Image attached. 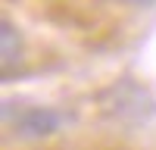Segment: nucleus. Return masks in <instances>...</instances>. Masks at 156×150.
Returning a JSON list of instances; mask_svg holds the SVG:
<instances>
[{
    "label": "nucleus",
    "mask_w": 156,
    "mask_h": 150,
    "mask_svg": "<svg viewBox=\"0 0 156 150\" xmlns=\"http://www.w3.org/2000/svg\"><path fill=\"white\" fill-rule=\"evenodd\" d=\"M100 109L119 125H147L156 116V97L134 78H119L100 94Z\"/></svg>",
    "instance_id": "f257e3e1"
},
{
    "label": "nucleus",
    "mask_w": 156,
    "mask_h": 150,
    "mask_svg": "<svg viewBox=\"0 0 156 150\" xmlns=\"http://www.w3.org/2000/svg\"><path fill=\"white\" fill-rule=\"evenodd\" d=\"M3 122L6 128L22 138V141H41L59 131L62 125V112L44 103H16V100H6L3 103Z\"/></svg>",
    "instance_id": "f03ea898"
},
{
    "label": "nucleus",
    "mask_w": 156,
    "mask_h": 150,
    "mask_svg": "<svg viewBox=\"0 0 156 150\" xmlns=\"http://www.w3.org/2000/svg\"><path fill=\"white\" fill-rule=\"evenodd\" d=\"M22 62H25V38H22L16 22L3 19L0 22V66H3V78H12Z\"/></svg>",
    "instance_id": "7ed1b4c3"
},
{
    "label": "nucleus",
    "mask_w": 156,
    "mask_h": 150,
    "mask_svg": "<svg viewBox=\"0 0 156 150\" xmlns=\"http://www.w3.org/2000/svg\"><path fill=\"white\" fill-rule=\"evenodd\" d=\"M122 3H128V6H153L156 0H122Z\"/></svg>",
    "instance_id": "20e7f679"
}]
</instances>
